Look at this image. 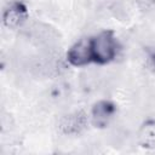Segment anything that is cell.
<instances>
[{
  "mask_svg": "<svg viewBox=\"0 0 155 155\" xmlns=\"http://www.w3.org/2000/svg\"><path fill=\"white\" fill-rule=\"evenodd\" d=\"M119 41L115 31L111 29L101 30L98 34L91 36V50L93 63L108 64L113 62L119 53Z\"/></svg>",
  "mask_w": 155,
  "mask_h": 155,
  "instance_id": "6da1fadb",
  "label": "cell"
},
{
  "mask_svg": "<svg viewBox=\"0 0 155 155\" xmlns=\"http://www.w3.org/2000/svg\"><path fill=\"white\" fill-rule=\"evenodd\" d=\"M67 62L73 67H85L93 63L91 50V36L79 39L67 51Z\"/></svg>",
  "mask_w": 155,
  "mask_h": 155,
  "instance_id": "7a4b0ae2",
  "label": "cell"
},
{
  "mask_svg": "<svg viewBox=\"0 0 155 155\" xmlns=\"http://www.w3.org/2000/svg\"><path fill=\"white\" fill-rule=\"evenodd\" d=\"M116 104L109 99H101L91 108V124L96 128H105L116 114Z\"/></svg>",
  "mask_w": 155,
  "mask_h": 155,
  "instance_id": "3957f363",
  "label": "cell"
},
{
  "mask_svg": "<svg viewBox=\"0 0 155 155\" xmlns=\"http://www.w3.org/2000/svg\"><path fill=\"white\" fill-rule=\"evenodd\" d=\"M28 8L23 2L15 1L7 6L2 13V23L7 28H18L28 18Z\"/></svg>",
  "mask_w": 155,
  "mask_h": 155,
  "instance_id": "277c9868",
  "label": "cell"
},
{
  "mask_svg": "<svg viewBox=\"0 0 155 155\" xmlns=\"http://www.w3.org/2000/svg\"><path fill=\"white\" fill-rule=\"evenodd\" d=\"M87 119L82 111H74L62 117L59 127L64 134H79L86 126Z\"/></svg>",
  "mask_w": 155,
  "mask_h": 155,
  "instance_id": "5b68a950",
  "label": "cell"
},
{
  "mask_svg": "<svg viewBox=\"0 0 155 155\" xmlns=\"http://www.w3.org/2000/svg\"><path fill=\"white\" fill-rule=\"evenodd\" d=\"M138 143L142 148L155 147V120H145L138 131Z\"/></svg>",
  "mask_w": 155,
  "mask_h": 155,
  "instance_id": "8992f818",
  "label": "cell"
},
{
  "mask_svg": "<svg viewBox=\"0 0 155 155\" xmlns=\"http://www.w3.org/2000/svg\"><path fill=\"white\" fill-rule=\"evenodd\" d=\"M145 61H147V65L153 71H155V46L145 47Z\"/></svg>",
  "mask_w": 155,
  "mask_h": 155,
  "instance_id": "52a82bcc",
  "label": "cell"
},
{
  "mask_svg": "<svg viewBox=\"0 0 155 155\" xmlns=\"http://www.w3.org/2000/svg\"><path fill=\"white\" fill-rule=\"evenodd\" d=\"M137 5L143 11H150L155 8V0H136Z\"/></svg>",
  "mask_w": 155,
  "mask_h": 155,
  "instance_id": "ba28073f",
  "label": "cell"
}]
</instances>
